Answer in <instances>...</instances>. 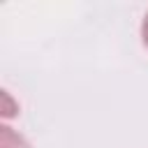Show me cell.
Masks as SVG:
<instances>
[{"instance_id": "obj_1", "label": "cell", "mask_w": 148, "mask_h": 148, "mask_svg": "<svg viewBox=\"0 0 148 148\" xmlns=\"http://www.w3.org/2000/svg\"><path fill=\"white\" fill-rule=\"evenodd\" d=\"M0 148H28V143L23 141V136H18V132H14L12 127H2V139H0Z\"/></svg>"}, {"instance_id": "obj_2", "label": "cell", "mask_w": 148, "mask_h": 148, "mask_svg": "<svg viewBox=\"0 0 148 148\" xmlns=\"http://www.w3.org/2000/svg\"><path fill=\"white\" fill-rule=\"evenodd\" d=\"M2 102H5V106H2V113H5V116H14V113L18 111V106H14V104H12L9 92H2Z\"/></svg>"}, {"instance_id": "obj_3", "label": "cell", "mask_w": 148, "mask_h": 148, "mask_svg": "<svg viewBox=\"0 0 148 148\" xmlns=\"http://www.w3.org/2000/svg\"><path fill=\"white\" fill-rule=\"evenodd\" d=\"M143 42H146V46H148V16H146V21H143Z\"/></svg>"}]
</instances>
